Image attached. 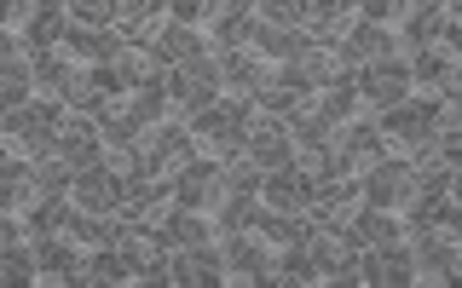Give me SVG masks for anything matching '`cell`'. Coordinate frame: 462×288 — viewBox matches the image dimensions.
I'll use <instances>...</instances> for the list:
<instances>
[{
    "label": "cell",
    "mask_w": 462,
    "mask_h": 288,
    "mask_svg": "<svg viewBox=\"0 0 462 288\" xmlns=\"http://www.w3.org/2000/svg\"><path fill=\"white\" fill-rule=\"evenodd\" d=\"M64 115H69V104L64 98H29V104H12L6 110V139H18L29 156H58V127H64Z\"/></svg>",
    "instance_id": "obj_1"
},
{
    "label": "cell",
    "mask_w": 462,
    "mask_h": 288,
    "mask_svg": "<svg viewBox=\"0 0 462 288\" xmlns=\"http://www.w3.org/2000/svg\"><path fill=\"white\" fill-rule=\"evenodd\" d=\"M382 139L387 144H399L404 150V162H416V156H428L433 150V98H404V104H393V110H382Z\"/></svg>",
    "instance_id": "obj_2"
},
{
    "label": "cell",
    "mask_w": 462,
    "mask_h": 288,
    "mask_svg": "<svg viewBox=\"0 0 462 288\" xmlns=\"http://www.w3.org/2000/svg\"><path fill=\"white\" fill-rule=\"evenodd\" d=\"M358 191H365V208H387V213H399L404 202L416 196V184H411V162H404V156H382V162H370L365 173H358Z\"/></svg>",
    "instance_id": "obj_3"
},
{
    "label": "cell",
    "mask_w": 462,
    "mask_h": 288,
    "mask_svg": "<svg viewBox=\"0 0 462 288\" xmlns=\"http://www.w3.org/2000/svg\"><path fill=\"white\" fill-rule=\"evenodd\" d=\"M404 98H411V64H404L399 52H387V58H375V64L358 69V104L393 110Z\"/></svg>",
    "instance_id": "obj_4"
},
{
    "label": "cell",
    "mask_w": 462,
    "mask_h": 288,
    "mask_svg": "<svg viewBox=\"0 0 462 288\" xmlns=\"http://www.w3.org/2000/svg\"><path fill=\"white\" fill-rule=\"evenodd\" d=\"M329 150H336V173H341V179H358L370 162H382L387 139H382L375 122H346L341 133H329Z\"/></svg>",
    "instance_id": "obj_5"
},
{
    "label": "cell",
    "mask_w": 462,
    "mask_h": 288,
    "mask_svg": "<svg viewBox=\"0 0 462 288\" xmlns=\"http://www.w3.org/2000/svg\"><path fill=\"white\" fill-rule=\"evenodd\" d=\"M220 259H226V271L237 283H266L272 277V242L260 237L254 225H243V230H226V242H220Z\"/></svg>",
    "instance_id": "obj_6"
},
{
    "label": "cell",
    "mask_w": 462,
    "mask_h": 288,
    "mask_svg": "<svg viewBox=\"0 0 462 288\" xmlns=\"http://www.w3.org/2000/svg\"><path fill=\"white\" fill-rule=\"evenodd\" d=\"M272 58L254 47H220V86H231V98H254L272 86Z\"/></svg>",
    "instance_id": "obj_7"
},
{
    "label": "cell",
    "mask_w": 462,
    "mask_h": 288,
    "mask_svg": "<svg viewBox=\"0 0 462 288\" xmlns=\"http://www.w3.org/2000/svg\"><path fill=\"white\" fill-rule=\"evenodd\" d=\"M35 266H41V283H76V271L87 266V254H81V237L76 230H41L35 242Z\"/></svg>",
    "instance_id": "obj_8"
},
{
    "label": "cell",
    "mask_w": 462,
    "mask_h": 288,
    "mask_svg": "<svg viewBox=\"0 0 462 288\" xmlns=\"http://www.w3.org/2000/svg\"><path fill=\"white\" fill-rule=\"evenodd\" d=\"M312 266H318V283H358V242L346 237V230H318V237L307 242Z\"/></svg>",
    "instance_id": "obj_9"
},
{
    "label": "cell",
    "mask_w": 462,
    "mask_h": 288,
    "mask_svg": "<svg viewBox=\"0 0 462 288\" xmlns=\"http://www.w3.org/2000/svg\"><path fill=\"white\" fill-rule=\"evenodd\" d=\"M144 156H151V167L173 179L180 167L197 162V133L191 127H173V122H151V133H144Z\"/></svg>",
    "instance_id": "obj_10"
},
{
    "label": "cell",
    "mask_w": 462,
    "mask_h": 288,
    "mask_svg": "<svg viewBox=\"0 0 462 288\" xmlns=\"http://www.w3.org/2000/svg\"><path fill=\"white\" fill-rule=\"evenodd\" d=\"M168 184H173V202H180V208H197V213H208V208L226 202V167H214V162L180 167Z\"/></svg>",
    "instance_id": "obj_11"
},
{
    "label": "cell",
    "mask_w": 462,
    "mask_h": 288,
    "mask_svg": "<svg viewBox=\"0 0 462 288\" xmlns=\"http://www.w3.org/2000/svg\"><path fill=\"white\" fill-rule=\"evenodd\" d=\"M260 202H266L272 213H312L318 179L289 162V167H278V173H266V184H260Z\"/></svg>",
    "instance_id": "obj_12"
},
{
    "label": "cell",
    "mask_w": 462,
    "mask_h": 288,
    "mask_svg": "<svg viewBox=\"0 0 462 288\" xmlns=\"http://www.w3.org/2000/svg\"><path fill=\"white\" fill-rule=\"evenodd\" d=\"M411 86H428V93H439V98H462V76H457V64H451V52L445 47H411Z\"/></svg>",
    "instance_id": "obj_13"
},
{
    "label": "cell",
    "mask_w": 462,
    "mask_h": 288,
    "mask_svg": "<svg viewBox=\"0 0 462 288\" xmlns=\"http://www.w3.org/2000/svg\"><path fill=\"white\" fill-rule=\"evenodd\" d=\"M168 277L180 288H208V283H226V259L214 242H191V248H173Z\"/></svg>",
    "instance_id": "obj_14"
},
{
    "label": "cell",
    "mask_w": 462,
    "mask_h": 288,
    "mask_svg": "<svg viewBox=\"0 0 462 288\" xmlns=\"http://www.w3.org/2000/svg\"><path fill=\"white\" fill-rule=\"evenodd\" d=\"M122 179H116V173L98 162V167H81L76 173V184H69V202H76V208H87V213H122Z\"/></svg>",
    "instance_id": "obj_15"
},
{
    "label": "cell",
    "mask_w": 462,
    "mask_h": 288,
    "mask_svg": "<svg viewBox=\"0 0 462 288\" xmlns=\"http://www.w3.org/2000/svg\"><path fill=\"white\" fill-rule=\"evenodd\" d=\"M411 266H416V277L445 283V277L457 271V237H451V230H416V242H411Z\"/></svg>",
    "instance_id": "obj_16"
},
{
    "label": "cell",
    "mask_w": 462,
    "mask_h": 288,
    "mask_svg": "<svg viewBox=\"0 0 462 288\" xmlns=\"http://www.w3.org/2000/svg\"><path fill=\"white\" fill-rule=\"evenodd\" d=\"M329 52H336V69H365V64L393 52V29L387 23H358L353 35H346L341 47H329Z\"/></svg>",
    "instance_id": "obj_17"
},
{
    "label": "cell",
    "mask_w": 462,
    "mask_h": 288,
    "mask_svg": "<svg viewBox=\"0 0 462 288\" xmlns=\"http://www.w3.org/2000/svg\"><path fill=\"white\" fill-rule=\"evenodd\" d=\"M445 23H451V12H445V0H411L404 6V47H439V35H445Z\"/></svg>",
    "instance_id": "obj_18"
},
{
    "label": "cell",
    "mask_w": 462,
    "mask_h": 288,
    "mask_svg": "<svg viewBox=\"0 0 462 288\" xmlns=\"http://www.w3.org/2000/svg\"><path fill=\"white\" fill-rule=\"evenodd\" d=\"M35 202H41L35 167H29V162H6V167H0V208H6V213H29Z\"/></svg>",
    "instance_id": "obj_19"
},
{
    "label": "cell",
    "mask_w": 462,
    "mask_h": 288,
    "mask_svg": "<svg viewBox=\"0 0 462 288\" xmlns=\"http://www.w3.org/2000/svg\"><path fill=\"white\" fill-rule=\"evenodd\" d=\"M197 52H208V40H202V29H197V23H168V35L151 47V58H156L162 69L185 64V58H197Z\"/></svg>",
    "instance_id": "obj_20"
},
{
    "label": "cell",
    "mask_w": 462,
    "mask_h": 288,
    "mask_svg": "<svg viewBox=\"0 0 462 288\" xmlns=\"http://www.w3.org/2000/svg\"><path fill=\"white\" fill-rule=\"evenodd\" d=\"M404 283H416L411 242L393 237V242H382V248H375V288H404Z\"/></svg>",
    "instance_id": "obj_21"
},
{
    "label": "cell",
    "mask_w": 462,
    "mask_h": 288,
    "mask_svg": "<svg viewBox=\"0 0 462 288\" xmlns=\"http://www.w3.org/2000/svg\"><path fill=\"white\" fill-rule=\"evenodd\" d=\"M127 98H134V122H139V127L162 122V115L173 110V98H168V69H156V76H144V81H139V86H134Z\"/></svg>",
    "instance_id": "obj_22"
},
{
    "label": "cell",
    "mask_w": 462,
    "mask_h": 288,
    "mask_svg": "<svg viewBox=\"0 0 462 288\" xmlns=\"http://www.w3.org/2000/svg\"><path fill=\"white\" fill-rule=\"evenodd\" d=\"M76 283L81 288H116V283H134V266H127L116 248H98V254H87V266L76 271Z\"/></svg>",
    "instance_id": "obj_23"
},
{
    "label": "cell",
    "mask_w": 462,
    "mask_h": 288,
    "mask_svg": "<svg viewBox=\"0 0 462 288\" xmlns=\"http://www.w3.org/2000/svg\"><path fill=\"white\" fill-rule=\"evenodd\" d=\"M168 98H173V110H180V115H202V110L214 104V98H220V86L191 81L180 64H173V69H168Z\"/></svg>",
    "instance_id": "obj_24"
},
{
    "label": "cell",
    "mask_w": 462,
    "mask_h": 288,
    "mask_svg": "<svg viewBox=\"0 0 462 288\" xmlns=\"http://www.w3.org/2000/svg\"><path fill=\"white\" fill-rule=\"evenodd\" d=\"M318 110H324L329 122H353L358 115V69H336V81L318 93Z\"/></svg>",
    "instance_id": "obj_25"
},
{
    "label": "cell",
    "mask_w": 462,
    "mask_h": 288,
    "mask_svg": "<svg viewBox=\"0 0 462 288\" xmlns=\"http://www.w3.org/2000/svg\"><path fill=\"white\" fill-rule=\"evenodd\" d=\"M399 230H404V225H399L387 208H365V213L353 220V230H346V237H353L358 248H382V242H393Z\"/></svg>",
    "instance_id": "obj_26"
},
{
    "label": "cell",
    "mask_w": 462,
    "mask_h": 288,
    "mask_svg": "<svg viewBox=\"0 0 462 288\" xmlns=\"http://www.w3.org/2000/svg\"><path fill=\"white\" fill-rule=\"evenodd\" d=\"M295 167H300V173H312V179H341L329 139H295Z\"/></svg>",
    "instance_id": "obj_27"
},
{
    "label": "cell",
    "mask_w": 462,
    "mask_h": 288,
    "mask_svg": "<svg viewBox=\"0 0 462 288\" xmlns=\"http://www.w3.org/2000/svg\"><path fill=\"white\" fill-rule=\"evenodd\" d=\"M208 230H214V225L202 220L197 208H180V213L162 225V237H168V248H191V242H208Z\"/></svg>",
    "instance_id": "obj_28"
},
{
    "label": "cell",
    "mask_w": 462,
    "mask_h": 288,
    "mask_svg": "<svg viewBox=\"0 0 462 288\" xmlns=\"http://www.w3.org/2000/svg\"><path fill=\"white\" fill-rule=\"evenodd\" d=\"M35 184H41V202H47V196H69L76 167H69L64 156H41V162H35Z\"/></svg>",
    "instance_id": "obj_29"
},
{
    "label": "cell",
    "mask_w": 462,
    "mask_h": 288,
    "mask_svg": "<svg viewBox=\"0 0 462 288\" xmlns=\"http://www.w3.org/2000/svg\"><path fill=\"white\" fill-rule=\"evenodd\" d=\"M76 76V64H69V52L64 47H52V52H35V86H47V93H64V81Z\"/></svg>",
    "instance_id": "obj_30"
},
{
    "label": "cell",
    "mask_w": 462,
    "mask_h": 288,
    "mask_svg": "<svg viewBox=\"0 0 462 288\" xmlns=\"http://www.w3.org/2000/svg\"><path fill=\"white\" fill-rule=\"evenodd\" d=\"M58 98H64L69 110L93 115V110H98V86H93V64H76V76L64 81V93H58Z\"/></svg>",
    "instance_id": "obj_31"
},
{
    "label": "cell",
    "mask_w": 462,
    "mask_h": 288,
    "mask_svg": "<svg viewBox=\"0 0 462 288\" xmlns=\"http://www.w3.org/2000/svg\"><path fill=\"white\" fill-rule=\"evenodd\" d=\"M266 283H318V266L307 248H289L283 259H272V277Z\"/></svg>",
    "instance_id": "obj_32"
},
{
    "label": "cell",
    "mask_w": 462,
    "mask_h": 288,
    "mask_svg": "<svg viewBox=\"0 0 462 288\" xmlns=\"http://www.w3.org/2000/svg\"><path fill=\"white\" fill-rule=\"evenodd\" d=\"M289 133H295V139H329V133H336V122L318 110V98H307V104L289 115Z\"/></svg>",
    "instance_id": "obj_33"
},
{
    "label": "cell",
    "mask_w": 462,
    "mask_h": 288,
    "mask_svg": "<svg viewBox=\"0 0 462 288\" xmlns=\"http://www.w3.org/2000/svg\"><path fill=\"white\" fill-rule=\"evenodd\" d=\"M0 277H6V283H41L35 248H23V242H12V248L0 254Z\"/></svg>",
    "instance_id": "obj_34"
},
{
    "label": "cell",
    "mask_w": 462,
    "mask_h": 288,
    "mask_svg": "<svg viewBox=\"0 0 462 288\" xmlns=\"http://www.w3.org/2000/svg\"><path fill=\"white\" fill-rule=\"evenodd\" d=\"M260 184H266V173H260L249 156L226 162V191H231V196H260Z\"/></svg>",
    "instance_id": "obj_35"
},
{
    "label": "cell",
    "mask_w": 462,
    "mask_h": 288,
    "mask_svg": "<svg viewBox=\"0 0 462 288\" xmlns=\"http://www.w3.org/2000/svg\"><path fill=\"white\" fill-rule=\"evenodd\" d=\"M254 18L278 23V29H295L300 18H307V0H254Z\"/></svg>",
    "instance_id": "obj_36"
},
{
    "label": "cell",
    "mask_w": 462,
    "mask_h": 288,
    "mask_svg": "<svg viewBox=\"0 0 462 288\" xmlns=\"http://www.w3.org/2000/svg\"><path fill=\"white\" fill-rule=\"evenodd\" d=\"M64 6H69V23H93V29L116 23V0H64Z\"/></svg>",
    "instance_id": "obj_37"
},
{
    "label": "cell",
    "mask_w": 462,
    "mask_h": 288,
    "mask_svg": "<svg viewBox=\"0 0 462 288\" xmlns=\"http://www.w3.org/2000/svg\"><path fill=\"white\" fill-rule=\"evenodd\" d=\"M214 220H220V230H243V225L254 220V196H231L226 191V202L214 208Z\"/></svg>",
    "instance_id": "obj_38"
},
{
    "label": "cell",
    "mask_w": 462,
    "mask_h": 288,
    "mask_svg": "<svg viewBox=\"0 0 462 288\" xmlns=\"http://www.w3.org/2000/svg\"><path fill=\"white\" fill-rule=\"evenodd\" d=\"M433 133H462V104L457 98H433Z\"/></svg>",
    "instance_id": "obj_39"
},
{
    "label": "cell",
    "mask_w": 462,
    "mask_h": 288,
    "mask_svg": "<svg viewBox=\"0 0 462 288\" xmlns=\"http://www.w3.org/2000/svg\"><path fill=\"white\" fill-rule=\"evenodd\" d=\"M23 237H29L23 220H6V225H0V242H6V248H12V242H23Z\"/></svg>",
    "instance_id": "obj_40"
}]
</instances>
